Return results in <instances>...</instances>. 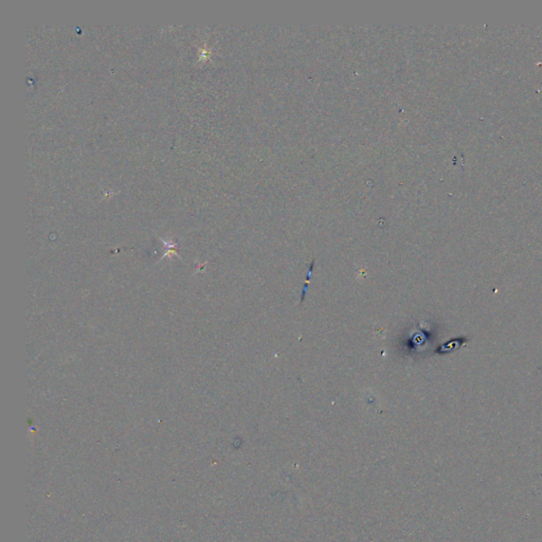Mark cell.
<instances>
[{
    "label": "cell",
    "instance_id": "6da1fadb",
    "mask_svg": "<svg viewBox=\"0 0 542 542\" xmlns=\"http://www.w3.org/2000/svg\"><path fill=\"white\" fill-rule=\"evenodd\" d=\"M458 346H460V340L455 339V340H452L450 342H447L446 344H444V346H442L441 347H439V350H442V353H448V352H451V350L455 349L456 347H458Z\"/></svg>",
    "mask_w": 542,
    "mask_h": 542
},
{
    "label": "cell",
    "instance_id": "7a4b0ae2",
    "mask_svg": "<svg viewBox=\"0 0 542 542\" xmlns=\"http://www.w3.org/2000/svg\"><path fill=\"white\" fill-rule=\"evenodd\" d=\"M312 270H314V263H311L310 266H309V269H308V272H307V278H306V281H305V283H304V288H303V290H302L301 303L303 302V300L305 299V296H306V292H307V290H308V286H309V282H310V279H311Z\"/></svg>",
    "mask_w": 542,
    "mask_h": 542
}]
</instances>
